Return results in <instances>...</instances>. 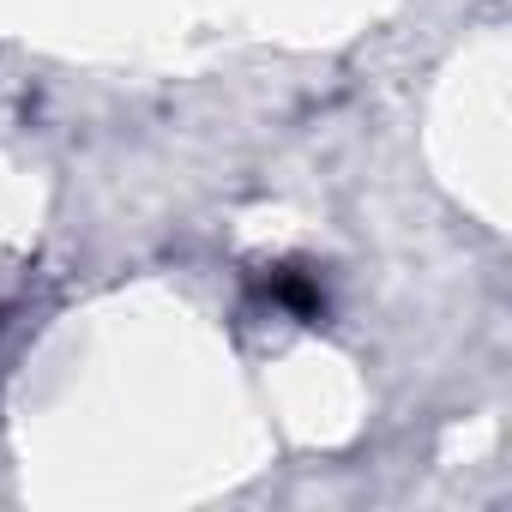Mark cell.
<instances>
[{"label":"cell","mask_w":512,"mask_h":512,"mask_svg":"<svg viewBox=\"0 0 512 512\" xmlns=\"http://www.w3.org/2000/svg\"><path fill=\"white\" fill-rule=\"evenodd\" d=\"M266 296L284 302V308L302 314V320H320V314H326V296H320V284H314L308 272H272V278H266Z\"/></svg>","instance_id":"1"}]
</instances>
